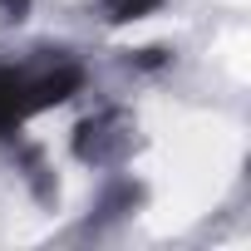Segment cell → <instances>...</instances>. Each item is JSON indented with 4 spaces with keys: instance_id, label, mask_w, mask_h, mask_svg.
<instances>
[{
    "instance_id": "2",
    "label": "cell",
    "mask_w": 251,
    "mask_h": 251,
    "mask_svg": "<svg viewBox=\"0 0 251 251\" xmlns=\"http://www.w3.org/2000/svg\"><path fill=\"white\" fill-rule=\"evenodd\" d=\"M79 84H84V74H79L74 64H59V69H50L45 79H30V113H40V108H54V103L74 99V94H79Z\"/></svg>"
},
{
    "instance_id": "4",
    "label": "cell",
    "mask_w": 251,
    "mask_h": 251,
    "mask_svg": "<svg viewBox=\"0 0 251 251\" xmlns=\"http://www.w3.org/2000/svg\"><path fill=\"white\" fill-rule=\"evenodd\" d=\"M0 5H5V10H10V15L20 20V15H25V5H30V0H0Z\"/></svg>"
},
{
    "instance_id": "3",
    "label": "cell",
    "mask_w": 251,
    "mask_h": 251,
    "mask_svg": "<svg viewBox=\"0 0 251 251\" xmlns=\"http://www.w3.org/2000/svg\"><path fill=\"white\" fill-rule=\"evenodd\" d=\"M163 5V0H103V20L108 25H128V20H143V15H153Z\"/></svg>"
},
{
    "instance_id": "1",
    "label": "cell",
    "mask_w": 251,
    "mask_h": 251,
    "mask_svg": "<svg viewBox=\"0 0 251 251\" xmlns=\"http://www.w3.org/2000/svg\"><path fill=\"white\" fill-rule=\"evenodd\" d=\"M30 118V79L0 64V133H15Z\"/></svg>"
}]
</instances>
